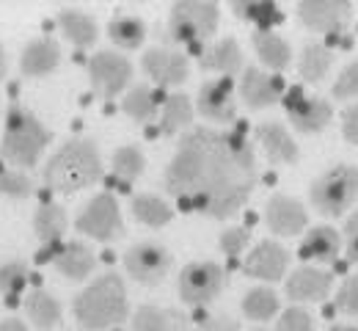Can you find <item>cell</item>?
Listing matches in <instances>:
<instances>
[{"label": "cell", "instance_id": "obj_1", "mask_svg": "<svg viewBox=\"0 0 358 331\" xmlns=\"http://www.w3.org/2000/svg\"><path fill=\"white\" fill-rule=\"evenodd\" d=\"M257 180V152L243 133L193 127L166 166L163 188L185 213L226 221L251 199Z\"/></svg>", "mask_w": 358, "mask_h": 331}, {"label": "cell", "instance_id": "obj_2", "mask_svg": "<svg viewBox=\"0 0 358 331\" xmlns=\"http://www.w3.org/2000/svg\"><path fill=\"white\" fill-rule=\"evenodd\" d=\"M102 177L99 149L89 139H69L61 143L42 169V180L55 193H75L94 185Z\"/></svg>", "mask_w": 358, "mask_h": 331}, {"label": "cell", "instance_id": "obj_3", "mask_svg": "<svg viewBox=\"0 0 358 331\" xmlns=\"http://www.w3.org/2000/svg\"><path fill=\"white\" fill-rule=\"evenodd\" d=\"M75 321L86 331H108L127 321V287L119 274H102L75 298L72 304Z\"/></svg>", "mask_w": 358, "mask_h": 331}, {"label": "cell", "instance_id": "obj_4", "mask_svg": "<svg viewBox=\"0 0 358 331\" xmlns=\"http://www.w3.org/2000/svg\"><path fill=\"white\" fill-rule=\"evenodd\" d=\"M50 139H52L50 130L36 119V113L14 105L6 113V130H3V143H0L3 160L20 169H34L42 160Z\"/></svg>", "mask_w": 358, "mask_h": 331}, {"label": "cell", "instance_id": "obj_5", "mask_svg": "<svg viewBox=\"0 0 358 331\" xmlns=\"http://www.w3.org/2000/svg\"><path fill=\"white\" fill-rule=\"evenodd\" d=\"M221 22V8L218 3L210 0H182L171 6L169 17V42L171 45H199L207 42Z\"/></svg>", "mask_w": 358, "mask_h": 331}, {"label": "cell", "instance_id": "obj_6", "mask_svg": "<svg viewBox=\"0 0 358 331\" xmlns=\"http://www.w3.org/2000/svg\"><path fill=\"white\" fill-rule=\"evenodd\" d=\"M309 199H312L314 210L328 218L345 216L358 199V169L348 163L328 169L312 183Z\"/></svg>", "mask_w": 358, "mask_h": 331}, {"label": "cell", "instance_id": "obj_7", "mask_svg": "<svg viewBox=\"0 0 358 331\" xmlns=\"http://www.w3.org/2000/svg\"><path fill=\"white\" fill-rule=\"evenodd\" d=\"M75 230L83 232L91 240L99 243H110L124 235V221H122V210L113 193L102 190L94 199H89L80 210V216L75 218Z\"/></svg>", "mask_w": 358, "mask_h": 331}, {"label": "cell", "instance_id": "obj_8", "mask_svg": "<svg viewBox=\"0 0 358 331\" xmlns=\"http://www.w3.org/2000/svg\"><path fill=\"white\" fill-rule=\"evenodd\" d=\"M226 284V274L218 262H190L182 268L177 279V293L182 298V304H190V307H201V304H210L213 298L221 295Z\"/></svg>", "mask_w": 358, "mask_h": 331}, {"label": "cell", "instance_id": "obj_9", "mask_svg": "<svg viewBox=\"0 0 358 331\" xmlns=\"http://www.w3.org/2000/svg\"><path fill=\"white\" fill-rule=\"evenodd\" d=\"M171 265H174L171 251L160 243H152V240L135 243L124 251V271L138 284H146V287H155V284L163 282L169 276Z\"/></svg>", "mask_w": 358, "mask_h": 331}, {"label": "cell", "instance_id": "obj_10", "mask_svg": "<svg viewBox=\"0 0 358 331\" xmlns=\"http://www.w3.org/2000/svg\"><path fill=\"white\" fill-rule=\"evenodd\" d=\"M281 105H284L287 119L292 122V127H295L298 133H306V136H309V133H322V130L331 125V119H334L331 102L322 99V97L306 94L301 86L287 89Z\"/></svg>", "mask_w": 358, "mask_h": 331}, {"label": "cell", "instance_id": "obj_11", "mask_svg": "<svg viewBox=\"0 0 358 331\" xmlns=\"http://www.w3.org/2000/svg\"><path fill=\"white\" fill-rule=\"evenodd\" d=\"M89 80L94 94H99L102 99H113L130 86L133 64L113 50H99L89 61Z\"/></svg>", "mask_w": 358, "mask_h": 331}, {"label": "cell", "instance_id": "obj_12", "mask_svg": "<svg viewBox=\"0 0 358 331\" xmlns=\"http://www.w3.org/2000/svg\"><path fill=\"white\" fill-rule=\"evenodd\" d=\"M301 22L317 34H342L353 20V3L345 0H301Z\"/></svg>", "mask_w": 358, "mask_h": 331}, {"label": "cell", "instance_id": "obj_13", "mask_svg": "<svg viewBox=\"0 0 358 331\" xmlns=\"http://www.w3.org/2000/svg\"><path fill=\"white\" fill-rule=\"evenodd\" d=\"M289 268V251L275 240H259L243 260V271L259 282H281Z\"/></svg>", "mask_w": 358, "mask_h": 331}, {"label": "cell", "instance_id": "obj_14", "mask_svg": "<svg viewBox=\"0 0 358 331\" xmlns=\"http://www.w3.org/2000/svg\"><path fill=\"white\" fill-rule=\"evenodd\" d=\"M143 72L152 78V83H157L160 89H171V86H182L190 75V64L187 55L171 48H152L143 52L141 58Z\"/></svg>", "mask_w": 358, "mask_h": 331}, {"label": "cell", "instance_id": "obj_15", "mask_svg": "<svg viewBox=\"0 0 358 331\" xmlns=\"http://www.w3.org/2000/svg\"><path fill=\"white\" fill-rule=\"evenodd\" d=\"M287 94L284 89V80L273 72H265L259 66H248L243 69V78H240V99L248 111H262L270 108L275 102H281Z\"/></svg>", "mask_w": 358, "mask_h": 331}, {"label": "cell", "instance_id": "obj_16", "mask_svg": "<svg viewBox=\"0 0 358 331\" xmlns=\"http://www.w3.org/2000/svg\"><path fill=\"white\" fill-rule=\"evenodd\" d=\"M265 224L273 235L278 237H295L301 235L309 224V216H306V207L287 196V193H273L265 204Z\"/></svg>", "mask_w": 358, "mask_h": 331}, {"label": "cell", "instance_id": "obj_17", "mask_svg": "<svg viewBox=\"0 0 358 331\" xmlns=\"http://www.w3.org/2000/svg\"><path fill=\"white\" fill-rule=\"evenodd\" d=\"M196 111L210 122H231L237 116V99H234V83L231 78L207 80L199 86Z\"/></svg>", "mask_w": 358, "mask_h": 331}, {"label": "cell", "instance_id": "obj_18", "mask_svg": "<svg viewBox=\"0 0 358 331\" xmlns=\"http://www.w3.org/2000/svg\"><path fill=\"white\" fill-rule=\"evenodd\" d=\"M331 287H334V276L322 268H314V265H301L295 268L289 276H287V295L295 301V304H314V301H322L331 295Z\"/></svg>", "mask_w": 358, "mask_h": 331}, {"label": "cell", "instance_id": "obj_19", "mask_svg": "<svg viewBox=\"0 0 358 331\" xmlns=\"http://www.w3.org/2000/svg\"><path fill=\"white\" fill-rule=\"evenodd\" d=\"M61 64V45L52 36H39L20 52V72L25 78H45Z\"/></svg>", "mask_w": 358, "mask_h": 331}, {"label": "cell", "instance_id": "obj_20", "mask_svg": "<svg viewBox=\"0 0 358 331\" xmlns=\"http://www.w3.org/2000/svg\"><path fill=\"white\" fill-rule=\"evenodd\" d=\"M254 139L270 163H295L301 157L298 143L292 141L289 130L281 122H259L254 130Z\"/></svg>", "mask_w": 358, "mask_h": 331}, {"label": "cell", "instance_id": "obj_21", "mask_svg": "<svg viewBox=\"0 0 358 331\" xmlns=\"http://www.w3.org/2000/svg\"><path fill=\"white\" fill-rule=\"evenodd\" d=\"M94 265H96L94 251H91L86 243H80V240L61 243V246L55 248V254H52V268H55L64 279H69V282H80V279L91 276Z\"/></svg>", "mask_w": 358, "mask_h": 331}, {"label": "cell", "instance_id": "obj_22", "mask_svg": "<svg viewBox=\"0 0 358 331\" xmlns=\"http://www.w3.org/2000/svg\"><path fill=\"white\" fill-rule=\"evenodd\" d=\"M339 251H342V235L334 227H314L306 232L298 254H301L303 262L331 265V262H336Z\"/></svg>", "mask_w": 358, "mask_h": 331}, {"label": "cell", "instance_id": "obj_23", "mask_svg": "<svg viewBox=\"0 0 358 331\" xmlns=\"http://www.w3.org/2000/svg\"><path fill=\"white\" fill-rule=\"evenodd\" d=\"M55 25L64 34V39L69 45H75L78 50L91 48L96 42V36H99L96 20L91 17L89 11H80V8H61L58 17H55Z\"/></svg>", "mask_w": 358, "mask_h": 331}, {"label": "cell", "instance_id": "obj_24", "mask_svg": "<svg viewBox=\"0 0 358 331\" xmlns=\"http://www.w3.org/2000/svg\"><path fill=\"white\" fill-rule=\"evenodd\" d=\"M199 64L207 72H218L224 78H231V75L243 72V50L237 45V39L226 36V39H218L215 45L204 48V52L199 55Z\"/></svg>", "mask_w": 358, "mask_h": 331}, {"label": "cell", "instance_id": "obj_25", "mask_svg": "<svg viewBox=\"0 0 358 331\" xmlns=\"http://www.w3.org/2000/svg\"><path fill=\"white\" fill-rule=\"evenodd\" d=\"M25 315L36 329L50 331L61 323L64 309H61V301L52 293H47L45 287H34V290L25 293Z\"/></svg>", "mask_w": 358, "mask_h": 331}, {"label": "cell", "instance_id": "obj_26", "mask_svg": "<svg viewBox=\"0 0 358 331\" xmlns=\"http://www.w3.org/2000/svg\"><path fill=\"white\" fill-rule=\"evenodd\" d=\"M69 227V216H66V207L64 204H55V202H47L36 210L34 216V232L39 237L42 248H50V246H58L61 237Z\"/></svg>", "mask_w": 358, "mask_h": 331}, {"label": "cell", "instance_id": "obj_27", "mask_svg": "<svg viewBox=\"0 0 358 331\" xmlns=\"http://www.w3.org/2000/svg\"><path fill=\"white\" fill-rule=\"evenodd\" d=\"M130 326H133V331H185L187 329V318L177 309L143 304V307L135 309Z\"/></svg>", "mask_w": 358, "mask_h": 331}, {"label": "cell", "instance_id": "obj_28", "mask_svg": "<svg viewBox=\"0 0 358 331\" xmlns=\"http://www.w3.org/2000/svg\"><path fill=\"white\" fill-rule=\"evenodd\" d=\"M254 50L259 55V61L268 66L270 72H284L292 61V48L284 36L273 34V31H257L254 34Z\"/></svg>", "mask_w": 358, "mask_h": 331}, {"label": "cell", "instance_id": "obj_29", "mask_svg": "<svg viewBox=\"0 0 358 331\" xmlns=\"http://www.w3.org/2000/svg\"><path fill=\"white\" fill-rule=\"evenodd\" d=\"M130 210H133V218L138 224L152 227V230H160V227L171 224V218H174V207L166 199L155 196V193H138V196H133Z\"/></svg>", "mask_w": 358, "mask_h": 331}, {"label": "cell", "instance_id": "obj_30", "mask_svg": "<svg viewBox=\"0 0 358 331\" xmlns=\"http://www.w3.org/2000/svg\"><path fill=\"white\" fill-rule=\"evenodd\" d=\"M160 102H166L160 97V89H152L146 83H138L133 86L124 99H122V111L133 119V122H152L157 113H160Z\"/></svg>", "mask_w": 358, "mask_h": 331}, {"label": "cell", "instance_id": "obj_31", "mask_svg": "<svg viewBox=\"0 0 358 331\" xmlns=\"http://www.w3.org/2000/svg\"><path fill=\"white\" fill-rule=\"evenodd\" d=\"M193 113H196V108H193L187 94L166 97L163 111H160V133L163 136H177L182 130H187L190 122H193Z\"/></svg>", "mask_w": 358, "mask_h": 331}, {"label": "cell", "instance_id": "obj_32", "mask_svg": "<svg viewBox=\"0 0 358 331\" xmlns=\"http://www.w3.org/2000/svg\"><path fill=\"white\" fill-rule=\"evenodd\" d=\"M334 66V52L320 45V42H306L301 50V61H298V72L306 83H322L328 78Z\"/></svg>", "mask_w": 358, "mask_h": 331}, {"label": "cell", "instance_id": "obj_33", "mask_svg": "<svg viewBox=\"0 0 358 331\" xmlns=\"http://www.w3.org/2000/svg\"><path fill=\"white\" fill-rule=\"evenodd\" d=\"M108 36L116 48L138 50L146 39V22L135 14H116L108 22Z\"/></svg>", "mask_w": 358, "mask_h": 331}, {"label": "cell", "instance_id": "obj_34", "mask_svg": "<svg viewBox=\"0 0 358 331\" xmlns=\"http://www.w3.org/2000/svg\"><path fill=\"white\" fill-rule=\"evenodd\" d=\"M231 11L240 20L254 22L259 31H273L284 20L278 3H270V0H237V3H231Z\"/></svg>", "mask_w": 358, "mask_h": 331}, {"label": "cell", "instance_id": "obj_35", "mask_svg": "<svg viewBox=\"0 0 358 331\" xmlns=\"http://www.w3.org/2000/svg\"><path fill=\"white\" fill-rule=\"evenodd\" d=\"M243 315L248 318V321H270V318H275L278 315V307H281V301H278V295L270 290V287H251L245 295H243Z\"/></svg>", "mask_w": 358, "mask_h": 331}, {"label": "cell", "instance_id": "obj_36", "mask_svg": "<svg viewBox=\"0 0 358 331\" xmlns=\"http://www.w3.org/2000/svg\"><path fill=\"white\" fill-rule=\"evenodd\" d=\"M110 169H113V174L122 180V183H135L143 171H146V157H143V152L135 146V143H124V146H119L116 152H113V157H110Z\"/></svg>", "mask_w": 358, "mask_h": 331}, {"label": "cell", "instance_id": "obj_37", "mask_svg": "<svg viewBox=\"0 0 358 331\" xmlns=\"http://www.w3.org/2000/svg\"><path fill=\"white\" fill-rule=\"evenodd\" d=\"M34 193V183L22 169H8L0 163V196L6 199H28Z\"/></svg>", "mask_w": 358, "mask_h": 331}, {"label": "cell", "instance_id": "obj_38", "mask_svg": "<svg viewBox=\"0 0 358 331\" xmlns=\"http://www.w3.org/2000/svg\"><path fill=\"white\" fill-rule=\"evenodd\" d=\"M28 287V265L20 260H8L0 265V293L8 298L22 295Z\"/></svg>", "mask_w": 358, "mask_h": 331}, {"label": "cell", "instance_id": "obj_39", "mask_svg": "<svg viewBox=\"0 0 358 331\" xmlns=\"http://www.w3.org/2000/svg\"><path fill=\"white\" fill-rule=\"evenodd\" d=\"M334 309L342 315H358V274L348 276L339 284L336 298H334Z\"/></svg>", "mask_w": 358, "mask_h": 331}, {"label": "cell", "instance_id": "obj_40", "mask_svg": "<svg viewBox=\"0 0 358 331\" xmlns=\"http://www.w3.org/2000/svg\"><path fill=\"white\" fill-rule=\"evenodd\" d=\"M275 331H314V318L303 307H289L278 315Z\"/></svg>", "mask_w": 358, "mask_h": 331}, {"label": "cell", "instance_id": "obj_41", "mask_svg": "<svg viewBox=\"0 0 358 331\" xmlns=\"http://www.w3.org/2000/svg\"><path fill=\"white\" fill-rule=\"evenodd\" d=\"M331 94L336 97V99H353V97H358V61H350V64L339 72V78H336Z\"/></svg>", "mask_w": 358, "mask_h": 331}, {"label": "cell", "instance_id": "obj_42", "mask_svg": "<svg viewBox=\"0 0 358 331\" xmlns=\"http://www.w3.org/2000/svg\"><path fill=\"white\" fill-rule=\"evenodd\" d=\"M248 240H251V232H248V230H243V227H229V230H224L221 237H218V246H221V251L229 254V257H240V254L245 251Z\"/></svg>", "mask_w": 358, "mask_h": 331}, {"label": "cell", "instance_id": "obj_43", "mask_svg": "<svg viewBox=\"0 0 358 331\" xmlns=\"http://www.w3.org/2000/svg\"><path fill=\"white\" fill-rule=\"evenodd\" d=\"M342 136L348 139V143L358 146V102H350L345 111H342Z\"/></svg>", "mask_w": 358, "mask_h": 331}, {"label": "cell", "instance_id": "obj_44", "mask_svg": "<svg viewBox=\"0 0 358 331\" xmlns=\"http://www.w3.org/2000/svg\"><path fill=\"white\" fill-rule=\"evenodd\" d=\"M345 254H348V262L358 265V210L345 224Z\"/></svg>", "mask_w": 358, "mask_h": 331}, {"label": "cell", "instance_id": "obj_45", "mask_svg": "<svg viewBox=\"0 0 358 331\" xmlns=\"http://www.w3.org/2000/svg\"><path fill=\"white\" fill-rule=\"evenodd\" d=\"M193 331H237V323L231 318H210L207 323L196 326Z\"/></svg>", "mask_w": 358, "mask_h": 331}, {"label": "cell", "instance_id": "obj_46", "mask_svg": "<svg viewBox=\"0 0 358 331\" xmlns=\"http://www.w3.org/2000/svg\"><path fill=\"white\" fill-rule=\"evenodd\" d=\"M0 331H31L22 321L17 318H8V321H0Z\"/></svg>", "mask_w": 358, "mask_h": 331}, {"label": "cell", "instance_id": "obj_47", "mask_svg": "<svg viewBox=\"0 0 358 331\" xmlns=\"http://www.w3.org/2000/svg\"><path fill=\"white\" fill-rule=\"evenodd\" d=\"M6 75H8V55H6V48H3V42H0V83L6 80Z\"/></svg>", "mask_w": 358, "mask_h": 331}, {"label": "cell", "instance_id": "obj_48", "mask_svg": "<svg viewBox=\"0 0 358 331\" xmlns=\"http://www.w3.org/2000/svg\"><path fill=\"white\" fill-rule=\"evenodd\" d=\"M331 331H358V326H334Z\"/></svg>", "mask_w": 358, "mask_h": 331}, {"label": "cell", "instance_id": "obj_49", "mask_svg": "<svg viewBox=\"0 0 358 331\" xmlns=\"http://www.w3.org/2000/svg\"><path fill=\"white\" fill-rule=\"evenodd\" d=\"M254 331H265V329H254Z\"/></svg>", "mask_w": 358, "mask_h": 331}]
</instances>
